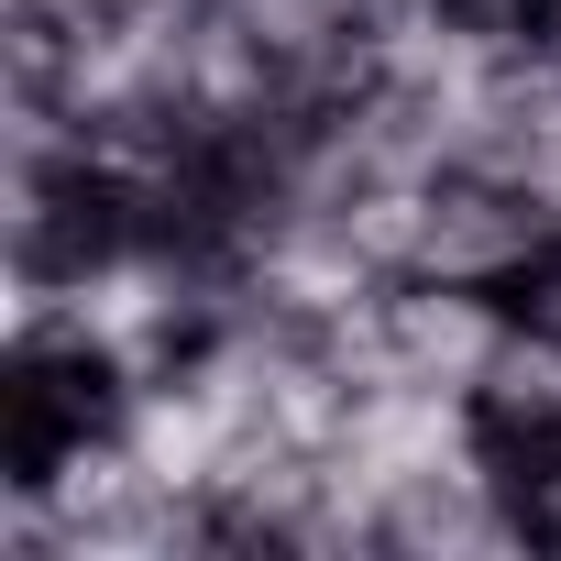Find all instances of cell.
I'll use <instances>...</instances> for the list:
<instances>
[{
    "label": "cell",
    "mask_w": 561,
    "mask_h": 561,
    "mask_svg": "<svg viewBox=\"0 0 561 561\" xmlns=\"http://www.w3.org/2000/svg\"><path fill=\"white\" fill-rule=\"evenodd\" d=\"M506 342H517V298H495V287L386 275V298H375V353H386V375H408V386L484 397V375L506 364Z\"/></svg>",
    "instance_id": "cell-1"
},
{
    "label": "cell",
    "mask_w": 561,
    "mask_h": 561,
    "mask_svg": "<svg viewBox=\"0 0 561 561\" xmlns=\"http://www.w3.org/2000/svg\"><path fill=\"white\" fill-rule=\"evenodd\" d=\"M539 253H550V220L528 209V187L451 165V176L430 187V231H419V264H408V275H440V287H495V298H517Z\"/></svg>",
    "instance_id": "cell-2"
},
{
    "label": "cell",
    "mask_w": 561,
    "mask_h": 561,
    "mask_svg": "<svg viewBox=\"0 0 561 561\" xmlns=\"http://www.w3.org/2000/svg\"><path fill=\"white\" fill-rule=\"evenodd\" d=\"M440 12H451L462 34H484V45H539L561 0H440Z\"/></svg>",
    "instance_id": "cell-3"
},
{
    "label": "cell",
    "mask_w": 561,
    "mask_h": 561,
    "mask_svg": "<svg viewBox=\"0 0 561 561\" xmlns=\"http://www.w3.org/2000/svg\"><path fill=\"white\" fill-rule=\"evenodd\" d=\"M517 320H528V331H550V342H561V242H550V253H539V264H528V287H517Z\"/></svg>",
    "instance_id": "cell-4"
},
{
    "label": "cell",
    "mask_w": 561,
    "mask_h": 561,
    "mask_svg": "<svg viewBox=\"0 0 561 561\" xmlns=\"http://www.w3.org/2000/svg\"><path fill=\"white\" fill-rule=\"evenodd\" d=\"M539 539H550V550H561V473H550V484H539Z\"/></svg>",
    "instance_id": "cell-5"
}]
</instances>
